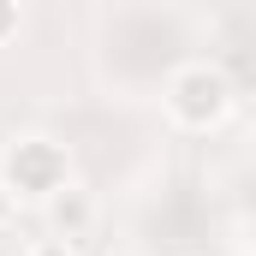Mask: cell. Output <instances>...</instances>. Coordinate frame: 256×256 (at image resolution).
<instances>
[{
  "label": "cell",
  "mask_w": 256,
  "mask_h": 256,
  "mask_svg": "<svg viewBox=\"0 0 256 256\" xmlns=\"http://www.w3.org/2000/svg\"><path fill=\"white\" fill-rule=\"evenodd\" d=\"M161 102H167V120L179 131H214L238 108V90H232V78L214 60H185V66H173Z\"/></svg>",
  "instance_id": "6da1fadb"
},
{
  "label": "cell",
  "mask_w": 256,
  "mask_h": 256,
  "mask_svg": "<svg viewBox=\"0 0 256 256\" xmlns=\"http://www.w3.org/2000/svg\"><path fill=\"white\" fill-rule=\"evenodd\" d=\"M0 185L12 191V202H48L60 185H72L66 143H54L48 131H18L0 155Z\"/></svg>",
  "instance_id": "7a4b0ae2"
},
{
  "label": "cell",
  "mask_w": 256,
  "mask_h": 256,
  "mask_svg": "<svg viewBox=\"0 0 256 256\" xmlns=\"http://www.w3.org/2000/svg\"><path fill=\"white\" fill-rule=\"evenodd\" d=\"M42 214H48V226H54L48 238H66V244H78V238L96 226V196H90L78 179H72V185H60V191L42 202Z\"/></svg>",
  "instance_id": "3957f363"
},
{
  "label": "cell",
  "mask_w": 256,
  "mask_h": 256,
  "mask_svg": "<svg viewBox=\"0 0 256 256\" xmlns=\"http://www.w3.org/2000/svg\"><path fill=\"white\" fill-rule=\"evenodd\" d=\"M18 36H24V6L18 0H0V48L18 42Z\"/></svg>",
  "instance_id": "277c9868"
},
{
  "label": "cell",
  "mask_w": 256,
  "mask_h": 256,
  "mask_svg": "<svg viewBox=\"0 0 256 256\" xmlns=\"http://www.w3.org/2000/svg\"><path fill=\"white\" fill-rule=\"evenodd\" d=\"M24 256H78V244H66V238H36V244H24Z\"/></svg>",
  "instance_id": "5b68a950"
},
{
  "label": "cell",
  "mask_w": 256,
  "mask_h": 256,
  "mask_svg": "<svg viewBox=\"0 0 256 256\" xmlns=\"http://www.w3.org/2000/svg\"><path fill=\"white\" fill-rule=\"evenodd\" d=\"M12 214H18V202H12V191L0 185V226H12Z\"/></svg>",
  "instance_id": "8992f818"
}]
</instances>
